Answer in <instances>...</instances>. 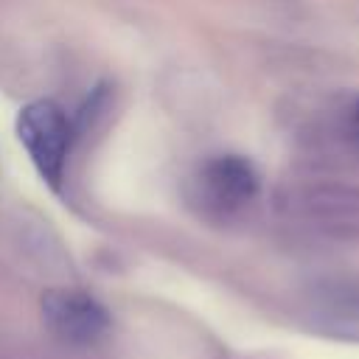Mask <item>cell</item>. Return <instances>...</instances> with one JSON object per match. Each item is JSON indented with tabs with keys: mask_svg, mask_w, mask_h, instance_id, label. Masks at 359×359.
Returning <instances> with one entry per match:
<instances>
[{
	"mask_svg": "<svg viewBox=\"0 0 359 359\" xmlns=\"http://www.w3.org/2000/svg\"><path fill=\"white\" fill-rule=\"evenodd\" d=\"M45 325L70 345H93L109 328V311L87 292L50 289L42 294Z\"/></svg>",
	"mask_w": 359,
	"mask_h": 359,
	"instance_id": "cell-2",
	"label": "cell"
},
{
	"mask_svg": "<svg viewBox=\"0 0 359 359\" xmlns=\"http://www.w3.org/2000/svg\"><path fill=\"white\" fill-rule=\"evenodd\" d=\"M199 185L210 205L222 210H236L255 199L261 180L255 165L238 154H219L202 165Z\"/></svg>",
	"mask_w": 359,
	"mask_h": 359,
	"instance_id": "cell-3",
	"label": "cell"
},
{
	"mask_svg": "<svg viewBox=\"0 0 359 359\" xmlns=\"http://www.w3.org/2000/svg\"><path fill=\"white\" fill-rule=\"evenodd\" d=\"M356 112H359V107H356Z\"/></svg>",
	"mask_w": 359,
	"mask_h": 359,
	"instance_id": "cell-4",
	"label": "cell"
},
{
	"mask_svg": "<svg viewBox=\"0 0 359 359\" xmlns=\"http://www.w3.org/2000/svg\"><path fill=\"white\" fill-rule=\"evenodd\" d=\"M17 137L28 151L36 174L59 191L73 146V126L56 101H31L17 115Z\"/></svg>",
	"mask_w": 359,
	"mask_h": 359,
	"instance_id": "cell-1",
	"label": "cell"
}]
</instances>
